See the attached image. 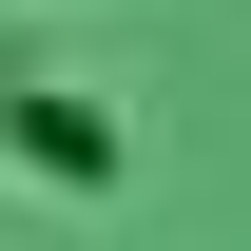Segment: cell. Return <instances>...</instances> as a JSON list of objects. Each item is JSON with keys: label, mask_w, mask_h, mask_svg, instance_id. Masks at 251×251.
<instances>
[{"label": "cell", "mask_w": 251, "mask_h": 251, "mask_svg": "<svg viewBox=\"0 0 251 251\" xmlns=\"http://www.w3.org/2000/svg\"><path fill=\"white\" fill-rule=\"evenodd\" d=\"M0 135H20V155L58 174V193H97V174H116V135H97L77 97H0Z\"/></svg>", "instance_id": "cell-1"}]
</instances>
